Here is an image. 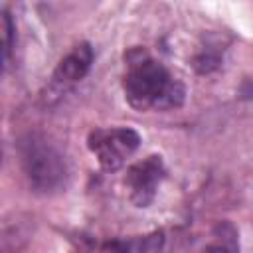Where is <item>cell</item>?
<instances>
[{"mask_svg": "<svg viewBox=\"0 0 253 253\" xmlns=\"http://www.w3.org/2000/svg\"><path fill=\"white\" fill-rule=\"evenodd\" d=\"M164 176V162L160 156H148L142 162H136L126 172V184L130 190V200L138 208H146L154 196L156 186Z\"/></svg>", "mask_w": 253, "mask_h": 253, "instance_id": "cell-4", "label": "cell"}, {"mask_svg": "<svg viewBox=\"0 0 253 253\" xmlns=\"http://www.w3.org/2000/svg\"><path fill=\"white\" fill-rule=\"evenodd\" d=\"M221 63V55L219 51L215 49H202L200 53L194 55L192 59V65L194 69L200 73V75H208V73H213Z\"/></svg>", "mask_w": 253, "mask_h": 253, "instance_id": "cell-7", "label": "cell"}, {"mask_svg": "<svg viewBox=\"0 0 253 253\" xmlns=\"http://www.w3.org/2000/svg\"><path fill=\"white\" fill-rule=\"evenodd\" d=\"M18 156L28 184L38 194H53L65 188L69 168L63 152L42 132H28L18 142Z\"/></svg>", "mask_w": 253, "mask_h": 253, "instance_id": "cell-2", "label": "cell"}, {"mask_svg": "<svg viewBox=\"0 0 253 253\" xmlns=\"http://www.w3.org/2000/svg\"><path fill=\"white\" fill-rule=\"evenodd\" d=\"M140 144L136 130L128 126H119L111 130H95L89 136V148L97 154L99 164L113 172L119 170L126 156H130Z\"/></svg>", "mask_w": 253, "mask_h": 253, "instance_id": "cell-3", "label": "cell"}, {"mask_svg": "<svg viewBox=\"0 0 253 253\" xmlns=\"http://www.w3.org/2000/svg\"><path fill=\"white\" fill-rule=\"evenodd\" d=\"M91 63H93V49H91V45L89 43H79L59 61V65H57V69L53 73V79L59 85L77 83V81H81L89 73Z\"/></svg>", "mask_w": 253, "mask_h": 253, "instance_id": "cell-5", "label": "cell"}, {"mask_svg": "<svg viewBox=\"0 0 253 253\" xmlns=\"http://www.w3.org/2000/svg\"><path fill=\"white\" fill-rule=\"evenodd\" d=\"M123 87L128 103L140 111L150 107H180L186 95L182 83L174 81L162 63L146 57L144 53H140L138 59H130Z\"/></svg>", "mask_w": 253, "mask_h": 253, "instance_id": "cell-1", "label": "cell"}, {"mask_svg": "<svg viewBox=\"0 0 253 253\" xmlns=\"http://www.w3.org/2000/svg\"><path fill=\"white\" fill-rule=\"evenodd\" d=\"M239 95L243 99H253V79H243V83L239 87Z\"/></svg>", "mask_w": 253, "mask_h": 253, "instance_id": "cell-9", "label": "cell"}, {"mask_svg": "<svg viewBox=\"0 0 253 253\" xmlns=\"http://www.w3.org/2000/svg\"><path fill=\"white\" fill-rule=\"evenodd\" d=\"M14 20L8 12L2 14V57H4V65L8 63L10 59V51H12V45H14Z\"/></svg>", "mask_w": 253, "mask_h": 253, "instance_id": "cell-8", "label": "cell"}, {"mask_svg": "<svg viewBox=\"0 0 253 253\" xmlns=\"http://www.w3.org/2000/svg\"><path fill=\"white\" fill-rule=\"evenodd\" d=\"M208 253H239V237L231 221H219L213 227V241Z\"/></svg>", "mask_w": 253, "mask_h": 253, "instance_id": "cell-6", "label": "cell"}]
</instances>
